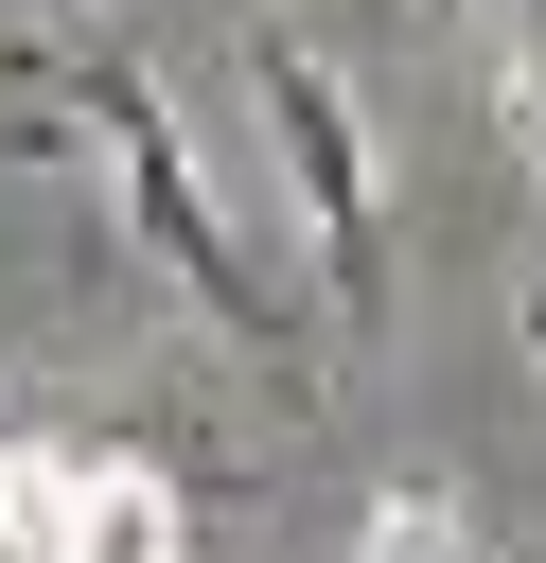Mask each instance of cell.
<instances>
[{"label": "cell", "mask_w": 546, "mask_h": 563, "mask_svg": "<svg viewBox=\"0 0 546 563\" xmlns=\"http://www.w3.org/2000/svg\"><path fill=\"white\" fill-rule=\"evenodd\" d=\"M247 88H264V158H282V194H299L317 299H335V317H370V299H387V194H370V123H352L335 53L264 18V35H247Z\"/></svg>", "instance_id": "6da1fadb"}, {"label": "cell", "mask_w": 546, "mask_h": 563, "mask_svg": "<svg viewBox=\"0 0 546 563\" xmlns=\"http://www.w3.org/2000/svg\"><path fill=\"white\" fill-rule=\"evenodd\" d=\"M88 106H106V176H123V211H141V246L176 264V299L194 317H229V334H282V282H264V246H247V211L211 194V158H194V123L106 53L88 70Z\"/></svg>", "instance_id": "7a4b0ae2"}, {"label": "cell", "mask_w": 546, "mask_h": 563, "mask_svg": "<svg viewBox=\"0 0 546 563\" xmlns=\"http://www.w3.org/2000/svg\"><path fill=\"white\" fill-rule=\"evenodd\" d=\"M70 563H194V510L141 440H88V493H70Z\"/></svg>", "instance_id": "3957f363"}, {"label": "cell", "mask_w": 546, "mask_h": 563, "mask_svg": "<svg viewBox=\"0 0 546 563\" xmlns=\"http://www.w3.org/2000/svg\"><path fill=\"white\" fill-rule=\"evenodd\" d=\"M70 493L88 440H0V563H70Z\"/></svg>", "instance_id": "277c9868"}, {"label": "cell", "mask_w": 546, "mask_h": 563, "mask_svg": "<svg viewBox=\"0 0 546 563\" xmlns=\"http://www.w3.org/2000/svg\"><path fill=\"white\" fill-rule=\"evenodd\" d=\"M352 563H493V545L458 528V493H387V510L352 528Z\"/></svg>", "instance_id": "5b68a950"}]
</instances>
